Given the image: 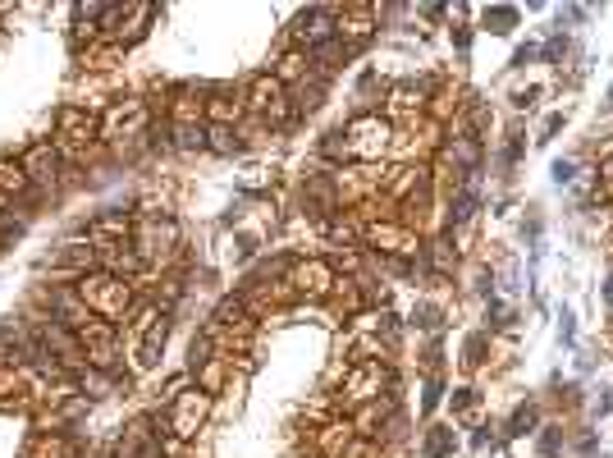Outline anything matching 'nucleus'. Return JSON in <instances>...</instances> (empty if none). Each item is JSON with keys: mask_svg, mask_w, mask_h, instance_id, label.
Listing matches in <instances>:
<instances>
[{"mask_svg": "<svg viewBox=\"0 0 613 458\" xmlns=\"http://www.w3.org/2000/svg\"><path fill=\"white\" fill-rule=\"evenodd\" d=\"M243 110H252L257 120H270V124H289L293 110H289V97H284V83L275 74H257L248 88V101Z\"/></svg>", "mask_w": 613, "mask_h": 458, "instance_id": "39448f33", "label": "nucleus"}, {"mask_svg": "<svg viewBox=\"0 0 613 458\" xmlns=\"http://www.w3.org/2000/svg\"><path fill=\"white\" fill-rule=\"evenodd\" d=\"M476 408V394L472 390H458V413H472Z\"/></svg>", "mask_w": 613, "mask_h": 458, "instance_id": "7c9ffc66", "label": "nucleus"}, {"mask_svg": "<svg viewBox=\"0 0 613 458\" xmlns=\"http://www.w3.org/2000/svg\"><path fill=\"white\" fill-rule=\"evenodd\" d=\"M74 294L83 298V307L101 321H129V312L138 307V284L119 280L106 271H87L74 280Z\"/></svg>", "mask_w": 613, "mask_h": 458, "instance_id": "f257e3e1", "label": "nucleus"}, {"mask_svg": "<svg viewBox=\"0 0 613 458\" xmlns=\"http://www.w3.org/2000/svg\"><path fill=\"white\" fill-rule=\"evenodd\" d=\"M362 239L371 243L376 252H398V257H412L421 248L417 243V229L403 225L394 216H380V220H362Z\"/></svg>", "mask_w": 613, "mask_h": 458, "instance_id": "423d86ee", "label": "nucleus"}, {"mask_svg": "<svg viewBox=\"0 0 613 458\" xmlns=\"http://www.w3.org/2000/svg\"><path fill=\"white\" fill-rule=\"evenodd\" d=\"M28 193H33V184H28V175H23V161L0 156V197L10 202V197H28Z\"/></svg>", "mask_w": 613, "mask_h": 458, "instance_id": "412c9836", "label": "nucleus"}, {"mask_svg": "<svg viewBox=\"0 0 613 458\" xmlns=\"http://www.w3.org/2000/svg\"><path fill=\"white\" fill-rule=\"evenodd\" d=\"M87 243L101 248V243H129V216H101L97 225L87 229Z\"/></svg>", "mask_w": 613, "mask_h": 458, "instance_id": "4be33fe9", "label": "nucleus"}, {"mask_svg": "<svg viewBox=\"0 0 613 458\" xmlns=\"http://www.w3.org/2000/svg\"><path fill=\"white\" fill-rule=\"evenodd\" d=\"M600 188H604V197H613V152L600 161Z\"/></svg>", "mask_w": 613, "mask_h": 458, "instance_id": "c85d7f7f", "label": "nucleus"}, {"mask_svg": "<svg viewBox=\"0 0 613 458\" xmlns=\"http://www.w3.org/2000/svg\"><path fill=\"white\" fill-rule=\"evenodd\" d=\"M51 317L60 321V326L78 330V326H87V321H92V312H87L83 298H78L74 284H69V289H55V294H51Z\"/></svg>", "mask_w": 613, "mask_h": 458, "instance_id": "a211bd4d", "label": "nucleus"}, {"mask_svg": "<svg viewBox=\"0 0 613 458\" xmlns=\"http://www.w3.org/2000/svg\"><path fill=\"white\" fill-rule=\"evenodd\" d=\"M453 449V431H444V426H435V436L426 440V454L431 458H444Z\"/></svg>", "mask_w": 613, "mask_h": 458, "instance_id": "cd10ccee", "label": "nucleus"}, {"mask_svg": "<svg viewBox=\"0 0 613 458\" xmlns=\"http://www.w3.org/2000/svg\"><path fill=\"white\" fill-rule=\"evenodd\" d=\"M371 33H376V10H371V5H348V10H339V42L348 46V55L371 42Z\"/></svg>", "mask_w": 613, "mask_h": 458, "instance_id": "ddd939ff", "label": "nucleus"}, {"mask_svg": "<svg viewBox=\"0 0 613 458\" xmlns=\"http://www.w3.org/2000/svg\"><path fill=\"white\" fill-rule=\"evenodd\" d=\"M307 74H312V55H307V51H289L280 60V69H275V78H280V83H298V88L307 83Z\"/></svg>", "mask_w": 613, "mask_h": 458, "instance_id": "b1692460", "label": "nucleus"}, {"mask_svg": "<svg viewBox=\"0 0 613 458\" xmlns=\"http://www.w3.org/2000/svg\"><path fill=\"white\" fill-rule=\"evenodd\" d=\"M174 243H179V225H174L170 216H147L138 225V252H142V262H161V257H170Z\"/></svg>", "mask_w": 613, "mask_h": 458, "instance_id": "1a4fd4ad", "label": "nucleus"}, {"mask_svg": "<svg viewBox=\"0 0 613 458\" xmlns=\"http://www.w3.org/2000/svg\"><path fill=\"white\" fill-rule=\"evenodd\" d=\"M206 120L220 124V129H234L243 120V101H229V97H211L206 101Z\"/></svg>", "mask_w": 613, "mask_h": 458, "instance_id": "393cba45", "label": "nucleus"}, {"mask_svg": "<svg viewBox=\"0 0 613 458\" xmlns=\"http://www.w3.org/2000/svg\"><path fill=\"white\" fill-rule=\"evenodd\" d=\"M147 101L129 97V101H115V106L101 115V138L115 142V138H138L142 129H147Z\"/></svg>", "mask_w": 613, "mask_h": 458, "instance_id": "6e6552de", "label": "nucleus"}, {"mask_svg": "<svg viewBox=\"0 0 613 458\" xmlns=\"http://www.w3.org/2000/svg\"><path fill=\"white\" fill-rule=\"evenodd\" d=\"M609 101H613V92H609Z\"/></svg>", "mask_w": 613, "mask_h": 458, "instance_id": "72a5a7b5", "label": "nucleus"}, {"mask_svg": "<svg viewBox=\"0 0 613 458\" xmlns=\"http://www.w3.org/2000/svg\"><path fill=\"white\" fill-rule=\"evenodd\" d=\"M5 234H10V225H5V211H0V248H5Z\"/></svg>", "mask_w": 613, "mask_h": 458, "instance_id": "2f4dec72", "label": "nucleus"}, {"mask_svg": "<svg viewBox=\"0 0 613 458\" xmlns=\"http://www.w3.org/2000/svg\"><path fill=\"white\" fill-rule=\"evenodd\" d=\"M119 60H124V46L106 42V37H101V42H92L87 51H78V69H83V74H110Z\"/></svg>", "mask_w": 613, "mask_h": 458, "instance_id": "f3484780", "label": "nucleus"}, {"mask_svg": "<svg viewBox=\"0 0 613 458\" xmlns=\"http://www.w3.org/2000/svg\"><path fill=\"white\" fill-rule=\"evenodd\" d=\"M380 390H389V367L380 358H362L357 367L344 371V381H339V404L344 408H366V404H376Z\"/></svg>", "mask_w": 613, "mask_h": 458, "instance_id": "f03ea898", "label": "nucleus"}, {"mask_svg": "<svg viewBox=\"0 0 613 458\" xmlns=\"http://www.w3.org/2000/svg\"><path fill=\"white\" fill-rule=\"evenodd\" d=\"M115 458H161V440H156V431H151L147 417H138V422L124 431Z\"/></svg>", "mask_w": 613, "mask_h": 458, "instance_id": "2eb2a0df", "label": "nucleus"}, {"mask_svg": "<svg viewBox=\"0 0 613 458\" xmlns=\"http://www.w3.org/2000/svg\"><path fill=\"white\" fill-rule=\"evenodd\" d=\"M206 142H211L216 152H238V133L234 129H220V124H211V129H206Z\"/></svg>", "mask_w": 613, "mask_h": 458, "instance_id": "bb28decb", "label": "nucleus"}, {"mask_svg": "<svg viewBox=\"0 0 613 458\" xmlns=\"http://www.w3.org/2000/svg\"><path fill=\"white\" fill-rule=\"evenodd\" d=\"M334 266L330 262H321V257H307V262H298L289 271V289L293 294H307V298H330V289H334Z\"/></svg>", "mask_w": 613, "mask_h": 458, "instance_id": "9d476101", "label": "nucleus"}, {"mask_svg": "<svg viewBox=\"0 0 613 458\" xmlns=\"http://www.w3.org/2000/svg\"><path fill=\"white\" fill-rule=\"evenodd\" d=\"M229 353H216V358L211 362H202V367H197V390L202 394H216L220 385H225V376H229Z\"/></svg>", "mask_w": 613, "mask_h": 458, "instance_id": "5701e85b", "label": "nucleus"}, {"mask_svg": "<svg viewBox=\"0 0 613 458\" xmlns=\"http://www.w3.org/2000/svg\"><path fill=\"white\" fill-rule=\"evenodd\" d=\"M19 161H23V175H28L33 188H55V175H60V152H55V142H33Z\"/></svg>", "mask_w": 613, "mask_h": 458, "instance_id": "9b49d317", "label": "nucleus"}, {"mask_svg": "<svg viewBox=\"0 0 613 458\" xmlns=\"http://www.w3.org/2000/svg\"><path fill=\"white\" fill-rule=\"evenodd\" d=\"M23 458H78V445L65 436V431H37L23 449Z\"/></svg>", "mask_w": 613, "mask_h": 458, "instance_id": "6ab92c4d", "label": "nucleus"}, {"mask_svg": "<svg viewBox=\"0 0 613 458\" xmlns=\"http://www.w3.org/2000/svg\"><path fill=\"white\" fill-rule=\"evenodd\" d=\"M0 14H5V5H0Z\"/></svg>", "mask_w": 613, "mask_h": 458, "instance_id": "473e14b6", "label": "nucleus"}, {"mask_svg": "<svg viewBox=\"0 0 613 458\" xmlns=\"http://www.w3.org/2000/svg\"><path fill=\"white\" fill-rule=\"evenodd\" d=\"M165 335H170V317H161L156 326L147 330V339H142L138 349H129L133 353V367H138V371L156 367V362H161V349H165Z\"/></svg>", "mask_w": 613, "mask_h": 458, "instance_id": "aec40b11", "label": "nucleus"}, {"mask_svg": "<svg viewBox=\"0 0 613 458\" xmlns=\"http://www.w3.org/2000/svg\"><path fill=\"white\" fill-rule=\"evenodd\" d=\"M206 413H211V394L202 390H188V394H174L170 399V431L174 440H193L197 436V426L206 422Z\"/></svg>", "mask_w": 613, "mask_h": 458, "instance_id": "0eeeda50", "label": "nucleus"}, {"mask_svg": "<svg viewBox=\"0 0 613 458\" xmlns=\"http://www.w3.org/2000/svg\"><path fill=\"white\" fill-rule=\"evenodd\" d=\"M334 37H339V10H334V5L312 10V14H302V19H298V42L307 46V55H312L316 46L334 42Z\"/></svg>", "mask_w": 613, "mask_h": 458, "instance_id": "f8f14e48", "label": "nucleus"}, {"mask_svg": "<svg viewBox=\"0 0 613 458\" xmlns=\"http://www.w3.org/2000/svg\"><path fill=\"white\" fill-rule=\"evenodd\" d=\"M353 440H357L353 417H334V422H325L321 431H316L312 445H316V454H321V458H344Z\"/></svg>", "mask_w": 613, "mask_h": 458, "instance_id": "4468645a", "label": "nucleus"}, {"mask_svg": "<svg viewBox=\"0 0 613 458\" xmlns=\"http://www.w3.org/2000/svg\"><path fill=\"white\" fill-rule=\"evenodd\" d=\"M431 262L440 266V271H449L453 257H449V243H431Z\"/></svg>", "mask_w": 613, "mask_h": 458, "instance_id": "c756f323", "label": "nucleus"}, {"mask_svg": "<svg viewBox=\"0 0 613 458\" xmlns=\"http://www.w3.org/2000/svg\"><path fill=\"white\" fill-rule=\"evenodd\" d=\"M426 97H431L426 83H398L389 92V120H417L421 110H426Z\"/></svg>", "mask_w": 613, "mask_h": 458, "instance_id": "dca6fc26", "label": "nucleus"}, {"mask_svg": "<svg viewBox=\"0 0 613 458\" xmlns=\"http://www.w3.org/2000/svg\"><path fill=\"white\" fill-rule=\"evenodd\" d=\"M330 303L339 307V312H348V317H353V312H362V289H357V280H334V289H330Z\"/></svg>", "mask_w": 613, "mask_h": 458, "instance_id": "a878e982", "label": "nucleus"}, {"mask_svg": "<svg viewBox=\"0 0 613 458\" xmlns=\"http://www.w3.org/2000/svg\"><path fill=\"white\" fill-rule=\"evenodd\" d=\"M74 335H78V344H83V353H87V367H97V371H115L119 367V353H124V344H119L115 321L92 317L87 326H78Z\"/></svg>", "mask_w": 613, "mask_h": 458, "instance_id": "20e7f679", "label": "nucleus"}, {"mask_svg": "<svg viewBox=\"0 0 613 458\" xmlns=\"http://www.w3.org/2000/svg\"><path fill=\"white\" fill-rule=\"evenodd\" d=\"M344 142H348V156H353V161L380 165V156L394 147V124L380 120V115H357V120L348 124Z\"/></svg>", "mask_w": 613, "mask_h": 458, "instance_id": "7ed1b4c3", "label": "nucleus"}]
</instances>
